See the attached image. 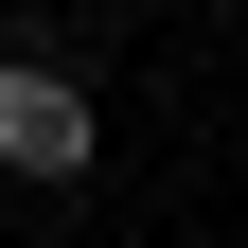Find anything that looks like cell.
I'll return each instance as SVG.
<instances>
[{"label": "cell", "mask_w": 248, "mask_h": 248, "mask_svg": "<svg viewBox=\"0 0 248 248\" xmlns=\"http://www.w3.org/2000/svg\"><path fill=\"white\" fill-rule=\"evenodd\" d=\"M89 160H107V124H89V89L53 71V53H18V71H0V177H36V195H71Z\"/></svg>", "instance_id": "obj_1"}]
</instances>
